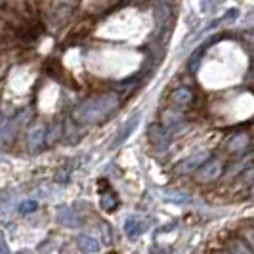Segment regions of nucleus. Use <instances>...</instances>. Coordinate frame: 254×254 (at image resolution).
I'll use <instances>...</instances> for the list:
<instances>
[{"mask_svg": "<svg viewBox=\"0 0 254 254\" xmlns=\"http://www.w3.org/2000/svg\"><path fill=\"white\" fill-rule=\"evenodd\" d=\"M119 107V98L113 92H103L98 96H92L82 103L75 105L73 119L76 123H100L107 119Z\"/></svg>", "mask_w": 254, "mask_h": 254, "instance_id": "1", "label": "nucleus"}, {"mask_svg": "<svg viewBox=\"0 0 254 254\" xmlns=\"http://www.w3.org/2000/svg\"><path fill=\"white\" fill-rule=\"evenodd\" d=\"M224 166H226V161L222 157H212L204 163L197 174H195V180L199 184H210V182H216L222 174H224Z\"/></svg>", "mask_w": 254, "mask_h": 254, "instance_id": "2", "label": "nucleus"}, {"mask_svg": "<svg viewBox=\"0 0 254 254\" xmlns=\"http://www.w3.org/2000/svg\"><path fill=\"white\" fill-rule=\"evenodd\" d=\"M210 159V153L208 151H197L190 155L188 159H184L182 163H178L176 166V174H190L193 170H199L201 166Z\"/></svg>", "mask_w": 254, "mask_h": 254, "instance_id": "3", "label": "nucleus"}, {"mask_svg": "<svg viewBox=\"0 0 254 254\" xmlns=\"http://www.w3.org/2000/svg\"><path fill=\"white\" fill-rule=\"evenodd\" d=\"M44 141H46L44 127L42 125H35L29 130V134H27V149L31 153H38L44 147Z\"/></svg>", "mask_w": 254, "mask_h": 254, "instance_id": "4", "label": "nucleus"}, {"mask_svg": "<svg viewBox=\"0 0 254 254\" xmlns=\"http://www.w3.org/2000/svg\"><path fill=\"white\" fill-rule=\"evenodd\" d=\"M147 136H149V141H151V145L157 149V151H165L166 147H168V134H166V130L161 125H151V127L147 128Z\"/></svg>", "mask_w": 254, "mask_h": 254, "instance_id": "5", "label": "nucleus"}, {"mask_svg": "<svg viewBox=\"0 0 254 254\" xmlns=\"http://www.w3.org/2000/svg\"><path fill=\"white\" fill-rule=\"evenodd\" d=\"M170 102L174 103L176 107H182V109L190 107L191 103H193V90L188 88V86H178V88H174L170 92Z\"/></svg>", "mask_w": 254, "mask_h": 254, "instance_id": "6", "label": "nucleus"}, {"mask_svg": "<svg viewBox=\"0 0 254 254\" xmlns=\"http://www.w3.org/2000/svg\"><path fill=\"white\" fill-rule=\"evenodd\" d=\"M145 229H147V224L136 216L127 218V222H125V233H127L128 239H138Z\"/></svg>", "mask_w": 254, "mask_h": 254, "instance_id": "7", "label": "nucleus"}, {"mask_svg": "<svg viewBox=\"0 0 254 254\" xmlns=\"http://www.w3.org/2000/svg\"><path fill=\"white\" fill-rule=\"evenodd\" d=\"M249 145H251V138L247 134H233L226 143L229 153H243Z\"/></svg>", "mask_w": 254, "mask_h": 254, "instance_id": "8", "label": "nucleus"}, {"mask_svg": "<svg viewBox=\"0 0 254 254\" xmlns=\"http://www.w3.org/2000/svg\"><path fill=\"white\" fill-rule=\"evenodd\" d=\"M78 249H80V253L82 254H96L100 251V243L96 241L94 237H90V235H80L78 239Z\"/></svg>", "mask_w": 254, "mask_h": 254, "instance_id": "9", "label": "nucleus"}, {"mask_svg": "<svg viewBox=\"0 0 254 254\" xmlns=\"http://www.w3.org/2000/svg\"><path fill=\"white\" fill-rule=\"evenodd\" d=\"M226 253H229V254H254L253 249H251L245 241H241V239H233V241H229L228 245H226Z\"/></svg>", "mask_w": 254, "mask_h": 254, "instance_id": "10", "label": "nucleus"}, {"mask_svg": "<svg viewBox=\"0 0 254 254\" xmlns=\"http://www.w3.org/2000/svg\"><path fill=\"white\" fill-rule=\"evenodd\" d=\"M58 220H60L64 226H67V228H76V226H78L76 216L69 208H65V206H60V208H58Z\"/></svg>", "mask_w": 254, "mask_h": 254, "instance_id": "11", "label": "nucleus"}, {"mask_svg": "<svg viewBox=\"0 0 254 254\" xmlns=\"http://www.w3.org/2000/svg\"><path fill=\"white\" fill-rule=\"evenodd\" d=\"M249 186H254V166H249L247 170H243L237 176V184H235L237 190H245Z\"/></svg>", "mask_w": 254, "mask_h": 254, "instance_id": "12", "label": "nucleus"}, {"mask_svg": "<svg viewBox=\"0 0 254 254\" xmlns=\"http://www.w3.org/2000/svg\"><path fill=\"white\" fill-rule=\"evenodd\" d=\"M13 140V127L12 123H2L0 125V147H8Z\"/></svg>", "mask_w": 254, "mask_h": 254, "instance_id": "13", "label": "nucleus"}, {"mask_svg": "<svg viewBox=\"0 0 254 254\" xmlns=\"http://www.w3.org/2000/svg\"><path fill=\"white\" fill-rule=\"evenodd\" d=\"M100 204H102V208L105 210V212H113L115 208L119 206V199L115 197V193H103L102 199H100Z\"/></svg>", "mask_w": 254, "mask_h": 254, "instance_id": "14", "label": "nucleus"}, {"mask_svg": "<svg viewBox=\"0 0 254 254\" xmlns=\"http://www.w3.org/2000/svg\"><path fill=\"white\" fill-rule=\"evenodd\" d=\"M37 208H38V203L33 201V199H27V201H21V203H19V212H21V214H31V212H35Z\"/></svg>", "mask_w": 254, "mask_h": 254, "instance_id": "15", "label": "nucleus"}, {"mask_svg": "<svg viewBox=\"0 0 254 254\" xmlns=\"http://www.w3.org/2000/svg\"><path fill=\"white\" fill-rule=\"evenodd\" d=\"M163 119H165V125L166 127H174L176 123H180V115L174 113L172 109H168V111H165V115H163Z\"/></svg>", "mask_w": 254, "mask_h": 254, "instance_id": "16", "label": "nucleus"}, {"mask_svg": "<svg viewBox=\"0 0 254 254\" xmlns=\"http://www.w3.org/2000/svg\"><path fill=\"white\" fill-rule=\"evenodd\" d=\"M0 254H8V245L0 239Z\"/></svg>", "mask_w": 254, "mask_h": 254, "instance_id": "17", "label": "nucleus"}, {"mask_svg": "<svg viewBox=\"0 0 254 254\" xmlns=\"http://www.w3.org/2000/svg\"><path fill=\"white\" fill-rule=\"evenodd\" d=\"M253 73H254V54H253Z\"/></svg>", "mask_w": 254, "mask_h": 254, "instance_id": "18", "label": "nucleus"}, {"mask_svg": "<svg viewBox=\"0 0 254 254\" xmlns=\"http://www.w3.org/2000/svg\"><path fill=\"white\" fill-rule=\"evenodd\" d=\"M17 254H29V253H27V251H21V253H17Z\"/></svg>", "mask_w": 254, "mask_h": 254, "instance_id": "19", "label": "nucleus"}, {"mask_svg": "<svg viewBox=\"0 0 254 254\" xmlns=\"http://www.w3.org/2000/svg\"><path fill=\"white\" fill-rule=\"evenodd\" d=\"M253 195H254V186H253Z\"/></svg>", "mask_w": 254, "mask_h": 254, "instance_id": "20", "label": "nucleus"}, {"mask_svg": "<svg viewBox=\"0 0 254 254\" xmlns=\"http://www.w3.org/2000/svg\"><path fill=\"white\" fill-rule=\"evenodd\" d=\"M0 4H2V0H0Z\"/></svg>", "mask_w": 254, "mask_h": 254, "instance_id": "21", "label": "nucleus"}, {"mask_svg": "<svg viewBox=\"0 0 254 254\" xmlns=\"http://www.w3.org/2000/svg\"><path fill=\"white\" fill-rule=\"evenodd\" d=\"M153 254H155V253H153Z\"/></svg>", "mask_w": 254, "mask_h": 254, "instance_id": "22", "label": "nucleus"}]
</instances>
